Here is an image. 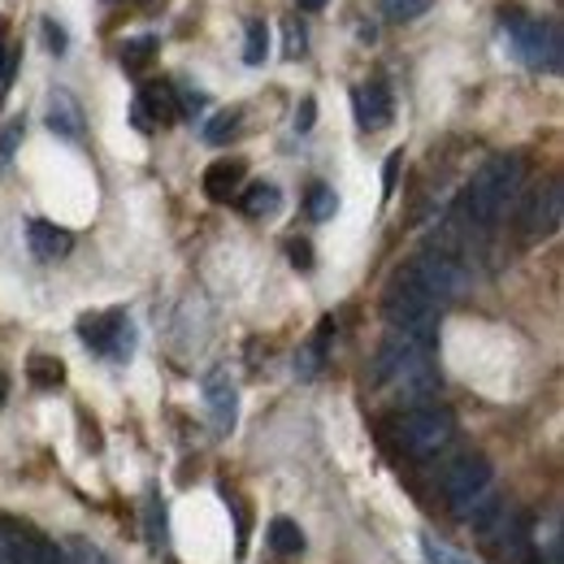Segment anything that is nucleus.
Segmentation results:
<instances>
[{
  "mask_svg": "<svg viewBox=\"0 0 564 564\" xmlns=\"http://www.w3.org/2000/svg\"><path fill=\"white\" fill-rule=\"evenodd\" d=\"M18 62H22V44H9V57H4V74H0V100L9 96V83L18 74Z\"/></svg>",
  "mask_w": 564,
  "mask_h": 564,
  "instance_id": "34",
  "label": "nucleus"
},
{
  "mask_svg": "<svg viewBox=\"0 0 564 564\" xmlns=\"http://www.w3.org/2000/svg\"><path fill=\"white\" fill-rule=\"evenodd\" d=\"M243 178H248V165L243 161H235V156H226V161H213L209 170H205V196L217 200V205H226V200H239V192H243Z\"/></svg>",
  "mask_w": 564,
  "mask_h": 564,
  "instance_id": "14",
  "label": "nucleus"
},
{
  "mask_svg": "<svg viewBox=\"0 0 564 564\" xmlns=\"http://www.w3.org/2000/svg\"><path fill=\"white\" fill-rule=\"evenodd\" d=\"M4 395H9V378L0 373V404H4Z\"/></svg>",
  "mask_w": 564,
  "mask_h": 564,
  "instance_id": "40",
  "label": "nucleus"
},
{
  "mask_svg": "<svg viewBox=\"0 0 564 564\" xmlns=\"http://www.w3.org/2000/svg\"><path fill=\"white\" fill-rule=\"evenodd\" d=\"M313 122H317V100L308 96V100L295 109V131H300V135H308V131H313Z\"/></svg>",
  "mask_w": 564,
  "mask_h": 564,
  "instance_id": "36",
  "label": "nucleus"
},
{
  "mask_svg": "<svg viewBox=\"0 0 564 564\" xmlns=\"http://www.w3.org/2000/svg\"><path fill=\"white\" fill-rule=\"evenodd\" d=\"M330 330H335V322L326 317L322 326H317V335L295 352V373L308 382V378H317L322 369H326V356H330Z\"/></svg>",
  "mask_w": 564,
  "mask_h": 564,
  "instance_id": "16",
  "label": "nucleus"
},
{
  "mask_svg": "<svg viewBox=\"0 0 564 564\" xmlns=\"http://www.w3.org/2000/svg\"><path fill=\"white\" fill-rule=\"evenodd\" d=\"M295 4H300V9H304V13H317V9H326V4H330V0H295Z\"/></svg>",
  "mask_w": 564,
  "mask_h": 564,
  "instance_id": "38",
  "label": "nucleus"
},
{
  "mask_svg": "<svg viewBox=\"0 0 564 564\" xmlns=\"http://www.w3.org/2000/svg\"><path fill=\"white\" fill-rule=\"evenodd\" d=\"M22 135H26L22 122H9V127H4V135H0V174L13 165V156H18V148H22Z\"/></svg>",
  "mask_w": 564,
  "mask_h": 564,
  "instance_id": "30",
  "label": "nucleus"
},
{
  "mask_svg": "<svg viewBox=\"0 0 564 564\" xmlns=\"http://www.w3.org/2000/svg\"><path fill=\"white\" fill-rule=\"evenodd\" d=\"M352 109H356V127L360 131H387L391 118H395V100L387 91V83H360L352 91Z\"/></svg>",
  "mask_w": 564,
  "mask_h": 564,
  "instance_id": "12",
  "label": "nucleus"
},
{
  "mask_svg": "<svg viewBox=\"0 0 564 564\" xmlns=\"http://www.w3.org/2000/svg\"><path fill=\"white\" fill-rule=\"evenodd\" d=\"M400 165H404V152H391V156H387V170H382V196H387V200L395 196V183H400Z\"/></svg>",
  "mask_w": 564,
  "mask_h": 564,
  "instance_id": "33",
  "label": "nucleus"
},
{
  "mask_svg": "<svg viewBox=\"0 0 564 564\" xmlns=\"http://www.w3.org/2000/svg\"><path fill=\"white\" fill-rule=\"evenodd\" d=\"M378 382L391 387L400 400L430 404L438 395V382H443L434 369V344L391 330L387 344L378 348Z\"/></svg>",
  "mask_w": 564,
  "mask_h": 564,
  "instance_id": "1",
  "label": "nucleus"
},
{
  "mask_svg": "<svg viewBox=\"0 0 564 564\" xmlns=\"http://www.w3.org/2000/svg\"><path fill=\"white\" fill-rule=\"evenodd\" d=\"M391 438L409 460H430L456 438V417L443 404H417L391 422Z\"/></svg>",
  "mask_w": 564,
  "mask_h": 564,
  "instance_id": "4",
  "label": "nucleus"
},
{
  "mask_svg": "<svg viewBox=\"0 0 564 564\" xmlns=\"http://www.w3.org/2000/svg\"><path fill=\"white\" fill-rule=\"evenodd\" d=\"M4 57H9V40H4V26H0V74H4Z\"/></svg>",
  "mask_w": 564,
  "mask_h": 564,
  "instance_id": "39",
  "label": "nucleus"
},
{
  "mask_svg": "<svg viewBox=\"0 0 564 564\" xmlns=\"http://www.w3.org/2000/svg\"><path fill=\"white\" fill-rule=\"evenodd\" d=\"M335 213H339V196H335V187L313 183V192H308V217H313V221H330Z\"/></svg>",
  "mask_w": 564,
  "mask_h": 564,
  "instance_id": "24",
  "label": "nucleus"
},
{
  "mask_svg": "<svg viewBox=\"0 0 564 564\" xmlns=\"http://www.w3.org/2000/svg\"><path fill=\"white\" fill-rule=\"evenodd\" d=\"M78 339L96 356L127 365L135 356V326L127 317V308H109V313H87L78 317Z\"/></svg>",
  "mask_w": 564,
  "mask_h": 564,
  "instance_id": "6",
  "label": "nucleus"
},
{
  "mask_svg": "<svg viewBox=\"0 0 564 564\" xmlns=\"http://www.w3.org/2000/svg\"><path fill=\"white\" fill-rule=\"evenodd\" d=\"M35 543L26 530H18L13 521H0V564H31L35 561Z\"/></svg>",
  "mask_w": 564,
  "mask_h": 564,
  "instance_id": "18",
  "label": "nucleus"
},
{
  "mask_svg": "<svg viewBox=\"0 0 564 564\" xmlns=\"http://www.w3.org/2000/svg\"><path fill=\"white\" fill-rule=\"evenodd\" d=\"M382 317L391 322V330L434 344V330H438V304H434V295H430L409 270H400L395 279L387 282Z\"/></svg>",
  "mask_w": 564,
  "mask_h": 564,
  "instance_id": "3",
  "label": "nucleus"
},
{
  "mask_svg": "<svg viewBox=\"0 0 564 564\" xmlns=\"http://www.w3.org/2000/svg\"><path fill=\"white\" fill-rule=\"evenodd\" d=\"M291 265L295 270H313V248L300 239V243H291Z\"/></svg>",
  "mask_w": 564,
  "mask_h": 564,
  "instance_id": "37",
  "label": "nucleus"
},
{
  "mask_svg": "<svg viewBox=\"0 0 564 564\" xmlns=\"http://www.w3.org/2000/svg\"><path fill=\"white\" fill-rule=\"evenodd\" d=\"M31 564H66V547H57V543L40 539V543H35V561Z\"/></svg>",
  "mask_w": 564,
  "mask_h": 564,
  "instance_id": "35",
  "label": "nucleus"
},
{
  "mask_svg": "<svg viewBox=\"0 0 564 564\" xmlns=\"http://www.w3.org/2000/svg\"><path fill=\"white\" fill-rule=\"evenodd\" d=\"M265 57H270V26L261 18H252L248 31H243V62L248 66H265Z\"/></svg>",
  "mask_w": 564,
  "mask_h": 564,
  "instance_id": "23",
  "label": "nucleus"
},
{
  "mask_svg": "<svg viewBox=\"0 0 564 564\" xmlns=\"http://www.w3.org/2000/svg\"><path fill=\"white\" fill-rule=\"evenodd\" d=\"M434 0H382V13L387 22H417L422 13H430Z\"/></svg>",
  "mask_w": 564,
  "mask_h": 564,
  "instance_id": "26",
  "label": "nucleus"
},
{
  "mask_svg": "<svg viewBox=\"0 0 564 564\" xmlns=\"http://www.w3.org/2000/svg\"><path fill=\"white\" fill-rule=\"evenodd\" d=\"M26 243H31V257L35 261H62V257H70L74 248V235L66 226H57V221H48V217H31L26 221Z\"/></svg>",
  "mask_w": 564,
  "mask_h": 564,
  "instance_id": "13",
  "label": "nucleus"
},
{
  "mask_svg": "<svg viewBox=\"0 0 564 564\" xmlns=\"http://www.w3.org/2000/svg\"><path fill=\"white\" fill-rule=\"evenodd\" d=\"M26 378H31L40 391H53V387H62V382H66V365H62L57 356L35 352L31 360H26Z\"/></svg>",
  "mask_w": 564,
  "mask_h": 564,
  "instance_id": "19",
  "label": "nucleus"
},
{
  "mask_svg": "<svg viewBox=\"0 0 564 564\" xmlns=\"http://www.w3.org/2000/svg\"><path fill=\"white\" fill-rule=\"evenodd\" d=\"M66 564H113L100 547H91V543H83V539H74L66 543Z\"/></svg>",
  "mask_w": 564,
  "mask_h": 564,
  "instance_id": "31",
  "label": "nucleus"
},
{
  "mask_svg": "<svg viewBox=\"0 0 564 564\" xmlns=\"http://www.w3.org/2000/svg\"><path fill=\"white\" fill-rule=\"evenodd\" d=\"M239 209L248 213V217H257V221H265V217H274L282 209V192L274 183H248L239 192Z\"/></svg>",
  "mask_w": 564,
  "mask_h": 564,
  "instance_id": "17",
  "label": "nucleus"
},
{
  "mask_svg": "<svg viewBox=\"0 0 564 564\" xmlns=\"http://www.w3.org/2000/svg\"><path fill=\"white\" fill-rule=\"evenodd\" d=\"M152 53H156V40H152V35L127 40V44H122V66H127V70H143V66L152 62Z\"/></svg>",
  "mask_w": 564,
  "mask_h": 564,
  "instance_id": "27",
  "label": "nucleus"
},
{
  "mask_svg": "<svg viewBox=\"0 0 564 564\" xmlns=\"http://www.w3.org/2000/svg\"><path fill=\"white\" fill-rule=\"evenodd\" d=\"M491 487H495V474H491V460L487 456H478V452H469V456H460L456 465H447V474H443V495H447V503H452V512L465 521L478 503H487L491 499Z\"/></svg>",
  "mask_w": 564,
  "mask_h": 564,
  "instance_id": "7",
  "label": "nucleus"
},
{
  "mask_svg": "<svg viewBox=\"0 0 564 564\" xmlns=\"http://www.w3.org/2000/svg\"><path fill=\"white\" fill-rule=\"evenodd\" d=\"M413 279L422 282L425 291L434 295V304L443 308V304H452V300H460L465 295V286H469V279H465V270H460V261L452 257V252H443V248H430V252H422V257H413L409 265H404Z\"/></svg>",
  "mask_w": 564,
  "mask_h": 564,
  "instance_id": "8",
  "label": "nucleus"
},
{
  "mask_svg": "<svg viewBox=\"0 0 564 564\" xmlns=\"http://www.w3.org/2000/svg\"><path fill=\"white\" fill-rule=\"evenodd\" d=\"M143 525H148V547L161 552L165 547V499L156 491H148L143 499Z\"/></svg>",
  "mask_w": 564,
  "mask_h": 564,
  "instance_id": "22",
  "label": "nucleus"
},
{
  "mask_svg": "<svg viewBox=\"0 0 564 564\" xmlns=\"http://www.w3.org/2000/svg\"><path fill=\"white\" fill-rule=\"evenodd\" d=\"M304 44H308V35H304L300 18H286V22H282V57H286V62H300V57H304Z\"/></svg>",
  "mask_w": 564,
  "mask_h": 564,
  "instance_id": "28",
  "label": "nucleus"
},
{
  "mask_svg": "<svg viewBox=\"0 0 564 564\" xmlns=\"http://www.w3.org/2000/svg\"><path fill=\"white\" fill-rule=\"evenodd\" d=\"M270 547L279 556H300L304 552V530L295 521H286V517H274L270 521Z\"/></svg>",
  "mask_w": 564,
  "mask_h": 564,
  "instance_id": "21",
  "label": "nucleus"
},
{
  "mask_svg": "<svg viewBox=\"0 0 564 564\" xmlns=\"http://www.w3.org/2000/svg\"><path fill=\"white\" fill-rule=\"evenodd\" d=\"M205 409H209V422L217 434H230L239 422V387L226 369H213L205 378Z\"/></svg>",
  "mask_w": 564,
  "mask_h": 564,
  "instance_id": "11",
  "label": "nucleus"
},
{
  "mask_svg": "<svg viewBox=\"0 0 564 564\" xmlns=\"http://www.w3.org/2000/svg\"><path fill=\"white\" fill-rule=\"evenodd\" d=\"M44 40H48V48H53L57 57L70 48V35H66V26H62L57 18H44Z\"/></svg>",
  "mask_w": 564,
  "mask_h": 564,
  "instance_id": "32",
  "label": "nucleus"
},
{
  "mask_svg": "<svg viewBox=\"0 0 564 564\" xmlns=\"http://www.w3.org/2000/svg\"><path fill=\"white\" fill-rule=\"evenodd\" d=\"M564 217V187L561 178H552L547 187H539L534 196H525V209H521V235L525 239H547L561 230Z\"/></svg>",
  "mask_w": 564,
  "mask_h": 564,
  "instance_id": "9",
  "label": "nucleus"
},
{
  "mask_svg": "<svg viewBox=\"0 0 564 564\" xmlns=\"http://www.w3.org/2000/svg\"><path fill=\"white\" fill-rule=\"evenodd\" d=\"M239 131H243V109H221V113H213L209 122H205V143L221 148V143L235 140Z\"/></svg>",
  "mask_w": 564,
  "mask_h": 564,
  "instance_id": "20",
  "label": "nucleus"
},
{
  "mask_svg": "<svg viewBox=\"0 0 564 564\" xmlns=\"http://www.w3.org/2000/svg\"><path fill=\"white\" fill-rule=\"evenodd\" d=\"M525 183V161L517 152H495L478 165L469 192H465V221L478 230H491L503 213L512 209V200L521 196Z\"/></svg>",
  "mask_w": 564,
  "mask_h": 564,
  "instance_id": "2",
  "label": "nucleus"
},
{
  "mask_svg": "<svg viewBox=\"0 0 564 564\" xmlns=\"http://www.w3.org/2000/svg\"><path fill=\"white\" fill-rule=\"evenodd\" d=\"M131 122H135V131H143V135H152L156 127H170V122H178L174 83H161V78L143 83L140 96H135V105H131Z\"/></svg>",
  "mask_w": 564,
  "mask_h": 564,
  "instance_id": "10",
  "label": "nucleus"
},
{
  "mask_svg": "<svg viewBox=\"0 0 564 564\" xmlns=\"http://www.w3.org/2000/svg\"><path fill=\"white\" fill-rule=\"evenodd\" d=\"M174 100H178V118H200L209 109V96L192 83H174Z\"/></svg>",
  "mask_w": 564,
  "mask_h": 564,
  "instance_id": "25",
  "label": "nucleus"
},
{
  "mask_svg": "<svg viewBox=\"0 0 564 564\" xmlns=\"http://www.w3.org/2000/svg\"><path fill=\"white\" fill-rule=\"evenodd\" d=\"M422 556H425V564H474L469 556H460V552L443 547V543H438V539H430V534H422Z\"/></svg>",
  "mask_w": 564,
  "mask_h": 564,
  "instance_id": "29",
  "label": "nucleus"
},
{
  "mask_svg": "<svg viewBox=\"0 0 564 564\" xmlns=\"http://www.w3.org/2000/svg\"><path fill=\"white\" fill-rule=\"evenodd\" d=\"M48 131L62 135V140H70V143H78L83 140V131H87V122H83V105L74 100L66 87H57V91L48 96Z\"/></svg>",
  "mask_w": 564,
  "mask_h": 564,
  "instance_id": "15",
  "label": "nucleus"
},
{
  "mask_svg": "<svg viewBox=\"0 0 564 564\" xmlns=\"http://www.w3.org/2000/svg\"><path fill=\"white\" fill-rule=\"evenodd\" d=\"M503 35L512 44V53L521 57V66L539 74H561L564 40L561 26L552 18H530V13H503Z\"/></svg>",
  "mask_w": 564,
  "mask_h": 564,
  "instance_id": "5",
  "label": "nucleus"
}]
</instances>
